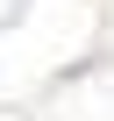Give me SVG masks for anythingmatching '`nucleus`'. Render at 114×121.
Masks as SVG:
<instances>
[]
</instances>
